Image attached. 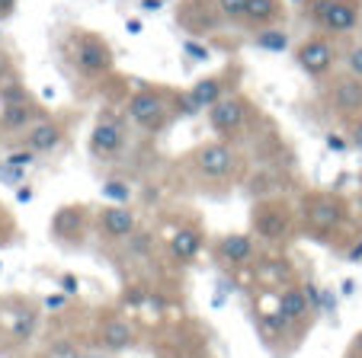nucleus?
<instances>
[{
    "mask_svg": "<svg viewBox=\"0 0 362 358\" xmlns=\"http://www.w3.org/2000/svg\"><path fill=\"white\" fill-rule=\"evenodd\" d=\"M64 54H68L71 68L77 71L87 80H100L106 77L112 68H116V54H112V45L103 35L87 32V29H74L64 42Z\"/></svg>",
    "mask_w": 362,
    "mask_h": 358,
    "instance_id": "1",
    "label": "nucleus"
},
{
    "mask_svg": "<svg viewBox=\"0 0 362 358\" xmlns=\"http://www.w3.org/2000/svg\"><path fill=\"white\" fill-rule=\"evenodd\" d=\"M305 20L330 39L349 35L362 23V0H308Z\"/></svg>",
    "mask_w": 362,
    "mask_h": 358,
    "instance_id": "2",
    "label": "nucleus"
},
{
    "mask_svg": "<svg viewBox=\"0 0 362 358\" xmlns=\"http://www.w3.org/2000/svg\"><path fill=\"white\" fill-rule=\"evenodd\" d=\"M125 115L144 131H164L170 122V93L158 87H144L129 96Z\"/></svg>",
    "mask_w": 362,
    "mask_h": 358,
    "instance_id": "3",
    "label": "nucleus"
},
{
    "mask_svg": "<svg viewBox=\"0 0 362 358\" xmlns=\"http://www.w3.org/2000/svg\"><path fill=\"white\" fill-rule=\"evenodd\" d=\"M292 58L301 74H308L311 80H324V77L334 71V64L340 61L337 45L330 42V35H324V32H315V35H308V39H301L298 45L292 48Z\"/></svg>",
    "mask_w": 362,
    "mask_h": 358,
    "instance_id": "4",
    "label": "nucleus"
},
{
    "mask_svg": "<svg viewBox=\"0 0 362 358\" xmlns=\"http://www.w3.org/2000/svg\"><path fill=\"white\" fill-rule=\"evenodd\" d=\"M221 96H228V77L225 74H209V77H202V80L192 83L186 96H177L173 106H177V112H183V115H196V112H202V109L209 112Z\"/></svg>",
    "mask_w": 362,
    "mask_h": 358,
    "instance_id": "5",
    "label": "nucleus"
},
{
    "mask_svg": "<svg viewBox=\"0 0 362 358\" xmlns=\"http://www.w3.org/2000/svg\"><path fill=\"white\" fill-rule=\"evenodd\" d=\"M247 115H250V102L240 93H228L209 109V125H212V131H218V135H238V131L244 129Z\"/></svg>",
    "mask_w": 362,
    "mask_h": 358,
    "instance_id": "6",
    "label": "nucleus"
},
{
    "mask_svg": "<svg viewBox=\"0 0 362 358\" xmlns=\"http://www.w3.org/2000/svg\"><path fill=\"white\" fill-rule=\"evenodd\" d=\"M189 160H192V167L199 169V176H205V179H225V176L238 167V154L221 141H209V144H202V148H196V154H192Z\"/></svg>",
    "mask_w": 362,
    "mask_h": 358,
    "instance_id": "7",
    "label": "nucleus"
},
{
    "mask_svg": "<svg viewBox=\"0 0 362 358\" xmlns=\"http://www.w3.org/2000/svg\"><path fill=\"white\" fill-rule=\"evenodd\" d=\"M125 148V129L112 112H100L93 131H90V154L106 160V157H116Z\"/></svg>",
    "mask_w": 362,
    "mask_h": 358,
    "instance_id": "8",
    "label": "nucleus"
},
{
    "mask_svg": "<svg viewBox=\"0 0 362 358\" xmlns=\"http://www.w3.org/2000/svg\"><path fill=\"white\" fill-rule=\"evenodd\" d=\"M64 125L55 122V119H39L35 125H29L23 131V148L35 150V154H55L64 144Z\"/></svg>",
    "mask_w": 362,
    "mask_h": 358,
    "instance_id": "9",
    "label": "nucleus"
},
{
    "mask_svg": "<svg viewBox=\"0 0 362 358\" xmlns=\"http://www.w3.org/2000/svg\"><path fill=\"white\" fill-rule=\"evenodd\" d=\"M288 227H292V221H288V211L282 208V205H257L253 208V230H257V237H263V240H286L288 237Z\"/></svg>",
    "mask_w": 362,
    "mask_h": 358,
    "instance_id": "10",
    "label": "nucleus"
},
{
    "mask_svg": "<svg viewBox=\"0 0 362 358\" xmlns=\"http://www.w3.org/2000/svg\"><path fill=\"white\" fill-rule=\"evenodd\" d=\"M343 215H346V208H343V202L334 198V196H315V198H308L305 202V221L315 230L340 227Z\"/></svg>",
    "mask_w": 362,
    "mask_h": 358,
    "instance_id": "11",
    "label": "nucleus"
},
{
    "mask_svg": "<svg viewBox=\"0 0 362 358\" xmlns=\"http://www.w3.org/2000/svg\"><path fill=\"white\" fill-rule=\"evenodd\" d=\"M100 227L106 234V240H129V237H135L138 217L129 205H110L100 215Z\"/></svg>",
    "mask_w": 362,
    "mask_h": 358,
    "instance_id": "12",
    "label": "nucleus"
},
{
    "mask_svg": "<svg viewBox=\"0 0 362 358\" xmlns=\"http://www.w3.org/2000/svg\"><path fill=\"white\" fill-rule=\"evenodd\" d=\"M330 106L340 115H359L362 112V77H340L330 87Z\"/></svg>",
    "mask_w": 362,
    "mask_h": 358,
    "instance_id": "13",
    "label": "nucleus"
},
{
    "mask_svg": "<svg viewBox=\"0 0 362 358\" xmlns=\"http://www.w3.org/2000/svg\"><path fill=\"white\" fill-rule=\"evenodd\" d=\"M39 119H45V112H42V106L35 100L0 106V129L4 131H26L29 125H35Z\"/></svg>",
    "mask_w": 362,
    "mask_h": 358,
    "instance_id": "14",
    "label": "nucleus"
},
{
    "mask_svg": "<svg viewBox=\"0 0 362 358\" xmlns=\"http://www.w3.org/2000/svg\"><path fill=\"white\" fill-rule=\"evenodd\" d=\"M282 16H286L282 0H247V13L240 26L257 32V29H267V26H279Z\"/></svg>",
    "mask_w": 362,
    "mask_h": 358,
    "instance_id": "15",
    "label": "nucleus"
},
{
    "mask_svg": "<svg viewBox=\"0 0 362 358\" xmlns=\"http://www.w3.org/2000/svg\"><path fill=\"white\" fill-rule=\"evenodd\" d=\"M215 256L228 265H244L253 259V240L247 234H225L215 244Z\"/></svg>",
    "mask_w": 362,
    "mask_h": 358,
    "instance_id": "16",
    "label": "nucleus"
},
{
    "mask_svg": "<svg viewBox=\"0 0 362 358\" xmlns=\"http://www.w3.org/2000/svg\"><path fill=\"white\" fill-rule=\"evenodd\" d=\"M132 342H135V330L125 320H110V323L100 326V345L106 352H122Z\"/></svg>",
    "mask_w": 362,
    "mask_h": 358,
    "instance_id": "17",
    "label": "nucleus"
},
{
    "mask_svg": "<svg viewBox=\"0 0 362 358\" xmlns=\"http://www.w3.org/2000/svg\"><path fill=\"white\" fill-rule=\"evenodd\" d=\"M199 246H202V234H199V227H180L177 234L170 237V256L177 259V263H189V259H196Z\"/></svg>",
    "mask_w": 362,
    "mask_h": 358,
    "instance_id": "18",
    "label": "nucleus"
},
{
    "mask_svg": "<svg viewBox=\"0 0 362 358\" xmlns=\"http://www.w3.org/2000/svg\"><path fill=\"white\" fill-rule=\"evenodd\" d=\"M276 311H279L288 323H298V320L308 317V294L301 288L288 285L286 291H279V307H276Z\"/></svg>",
    "mask_w": 362,
    "mask_h": 358,
    "instance_id": "19",
    "label": "nucleus"
},
{
    "mask_svg": "<svg viewBox=\"0 0 362 358\" xmlns=\"http://www.w3.org/2000/svg\"><path fill=\"white\" fill-rule=\"evenodd\" d=\"M288 45H292V42H288V32L282 26H267V29H257V32H253V48H260V52L282 54Z\"/></svg>",
    "mask_w": 362,
    "mask_h": 358,
    "instance_id": "20",
    "label": "nucleus"
},
{
    "mask_svg": "<svg viewBox=\"0 0 362 358\" xmlns=\"http://www.w3.org/2000/svg\"><path fill=\"white\" fill-rule=\"evenodd\" d=\"M215 10H218L221 23H231V26H240L247 13V0H215Z\"/></svg>",
    "mask_w": 362,
    "mask_h": 358,
    "instance_id": "21",
    "label": "nucleus"
},
{
    "mask_svg": "<svg viewBox=\"0 0 362 358\" xmlns=\"http://www.w3.org/2000/svg\"><path fill=\"white\" fill-rule=\"evenodd\" d=\"M81 221H83V208L77 205V208H62L55 215V234H74V230H81Z\"/></svg>",
    "mask_w": 362,
    "mask_h": 358,
    "instance_id": "22",
    "label": "nucleus"
},
{
    "mask_svg": "<svg viewBox=\"0 0 362 358\" xmlns=\"http://www.w3.org/2000/svg\"><path fill=\"white\" fill-rule=\"evenodd\" d=\"M340 61H343V68H346V74L362 77V42H349V45L343 48Z\"/></svg>",
    "mask_w": 362,
    "mask_h": 358,
    "instance_id": "23",
    "label": "nucleus"
},
{
    "mask_svg": "<svg viewBox=\"0 0 362 358\" xmlns=\"http://www.w3.org/2000/svg\"><path fill=\"white\" fill-rule=\"evenodd\" d=\"M260 326H263V333H267V336H279V333H286L288 320L282 317L279 311H276V314H263V317H260Z\"/></svg>",
    "mask_w": 362,
    "mask_h": 358,
    "instance_id": "24",
    "label": "nucleus"
},
{
    "mask_svg": "<svg viewBox=\"0 0 362 358\" xmlns=\"http://www.w3.org/2000/svg\"><path fill=\"white\" fill-rule=\"evenodd\" d=\"M103 196L116 198V202H129V198H132V186L122 183V179H110V183L103 186Z\"/></svg>",
    "mask_w": 362,
    "mask_h": 358,
    "instance_id": "25",
    "label": "nucleus"
},
{
    "mask_svg": "<svg viewBox=\"0 0 362 358\" xmlns=\"http://www.w3.org/2000/svg\"><path fill=\"white\" fill-rule=\"evenodd\" d=\"M0 179L7 186H23V179H26V167H13V163L0 160Z\"/></svg>",
    "mask_w": 362,
    "mask_h": 358,
    "instance_id": "26",
    "label": "nucleus"
},
{
    "mask_svg": "<svg viewBox=\"0 0 362 358\" xmlns=\"http://www.w3.org/2000/svg\"><path fill=\"white\" fill-rule=\"evenodd\" d=\"M35 157H39V154H35V150L20 148V150H10V154L4 157V160H7V163H13V167H33V163H35Z\"/></svg>",
    "mask_w": 362,
    "mask_h": 358,
    "instance_id": "27",
    "label": "nucleus"
},
{
    "mask_svg": "<svg viewBox=\"0 0 362 358\" xmlns=\"http://www.w3.org/2000/svg\"><path fill=\"white\" fill-rule=\"evenodd\" d=\"M13 77H16L13 61H10V54L4 52V48H0V87H4L7 80H13Z\"/></svg>",
    "mask_w": 362,
    "mask_h": 358,
    "instance_id": "28",
    "label": "nucleus"
},
{
    "mask_svg": "<svg viewBox=\"0 0 362 358\" xmlns=\"http://www.w3.org/2000/svg\"><path fill=\"white\" fill-rule=\"evenodd\" d=\"M349 148L362 150V115H359V119H356L353 125H349Z\"/></svg>",
    "mask_w": 362,
    "mask_h": 358,
    "instance_id": "29",
    "label": "nucleus"
},
{
    "mask_svg": "<svg viewBox=\"0 0 362 358\" xmlns=\"http://www.w3.org/2000/svg\"><path fill=\"white\" fill-rule=\"evenodd\" d=\"M16 4H20V0H0V20L13 16L16 13Z\"/></svg>",
    "mask_w": 362,
    "mask_h": 358,
    "instance_id": "30",
    "label": "nucleus"
},
{
    "mask_svg": "<svg viewBox=\"0 0 362 358\" xmlns=\"http://www.w3.org/2000/svg\"><path fill=\"white\" fill-rule=\"evenodd\" d=\"M62 288H64V294H74V291L81 288V282H77L74 275H62Z\"/></svg>",
    "mask_w": 362,
    "mask_h": 358,
    "instance_id": "31",
    "label": "nucleus"
},
{
    "mask_svg": "<svg viewBox=\"0 0 362 358\" xmlns=\"http://www.w3.org/2000/svg\"><path fill=\"white\" fill-rule=\"evenodd\" d=\"M349 355H359L362 358V333L353 336V345H349Z\"/></svg>",
    "mask_w": 362,
    "mask_h": 358,
    "instance_id": "32",
    "label": "nucleus"
},
{
    "mask_svg": "<svg viewBox=\"0 0 362 358\" xmlns=\"http://www.w3.org/2000/svg\"><path fill=\"white\" fill-rule=\"evenodd\" d=\"M346 259H349V263H362V240H359V244L353 246V250L346 253Z\"/></svg>",
    "mask_w": 362,
    "mask_h": 358,
    "instance_id": "33",
    "label": "nucleus"
},
{
    "mask_svg": "<svg viewBox=\"0 0 362 358\" xmlns=\"http://www.w3.org/2000/svg\"><path fill=\"white\" fill-rule=\"evenodd\" d=\"M349 141H343V138H337V135H327V148H334V150H343Z\"/></svg>",
    "mask_w": 362,
    "mask_h": 358,
    "instance_id": "34",
    "label": "nucleus"
},
{
    "mask_svg": "<svg viewBox=\"0 0 362 358\" xmlns=\"http://www.w3.org/2000/svg\"><path fill=\"white\" fill-rule=\"evenodd\" d=\"M16 198H20V202H29V198H33V189H29V186L26 189H16Z\"/></svg>",
    "mask_w": 362,
    "mask_h": 358,
    "instance_id": "35",
    "label": "nucleus"
},
{
    "mask_svg": "<svg viewBox=\"0 0 362 358\" xmlns=\"http://www.w3.org/2000/svg\"><path fill=\"white\" fill-rule=\"evenodd\" d=\"M141 7H144V10H158L160 0H141Z\"/></svg>",
    "mask_w": 362,
    "mask_h": 358,
    "instance_id": "36",
    "label": "nucleus"
},
{
    "mask_svg": "<svg viewBox=\"0 0 362 358\" xmlns=\"http://www.w3.org/2000/svg\"><path fill=\"white\" fill-rule=\"evenodd\" d=\"M356 291V282H343V294H353Z\"/></svg>",
    "mask_w": 362,
    "mask_h": 358,
    "instance_id": "37",
    "label": "nucleus"
},
{
    "mask_svg": "<svg viewBox=\"0 0 362 358\" xmlns=\"http://www.w3.org/2000/svg\"><path fill=\"white\" fill-rule=\"evenodd\" d=\"M0 221H4V205H0Z\"/></svg>",
    "mask_w": 362,
    "mask_h": 358,
    "instance_id": "38",
    "label": "nucleus"
},
{
    "mask_svg": "<svg viewBox=\"0 0 362 358\" xmlns=\"http://www.w3.org/2000/svg\"><path fill=\"white\" fill-rule=\"evenodd\" d=\"M359 183H362V173H359Z\"/></svg>",
    "mask_w": 362,
    "mask_h": 358,
    "instance_id": "39",
    "label": "nucleus"
}]
</instances>
